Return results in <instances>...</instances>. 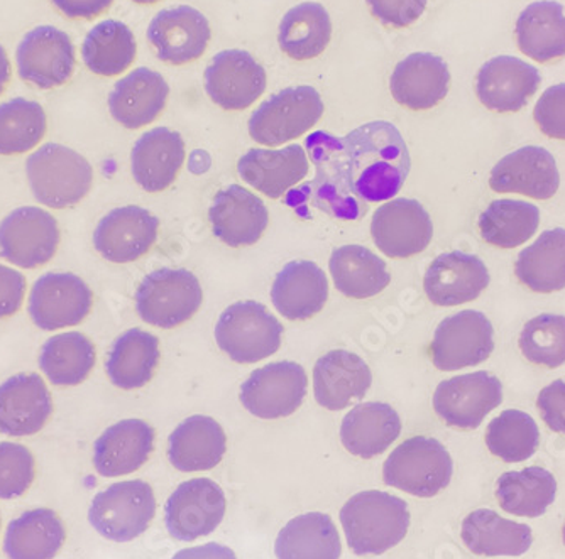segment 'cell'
Returning a JSON list of instances; mask_svg holds the SVG:
<instances>
[{"label": "cell", "mask_w": 565, "mask_h": 559, "mask_svg": "<svg viewBox=\"0 0 565 559\" xmlns=\"http://www.w3.org/2000/svg\"><path fill=\"white\" fill-rule=\"evenodd\" d=\"M355 198L384 202L398 195L408 178L412 161L405 139L393 123H364L341 138Z\"/></svg>", "instance_id": "1"}, {"label": "cell", "mask_w": 565, "mask_h": 559, "mask_svg": "<svg viewBox=\"0 0 565 559\" xmlns=\"http://www.w3.org/2000/svg\"><path fill=\"white\" fill-rule=\"evenodd\" d=\"M305 148L316 166V178L290 190L282 200L285 205L294 208L301 218H310L312 208L339 221L355 222L366 217L370 206L359 202L352 192L341 138L319 130L305 139Z\"/></svg>", "instance_id": "2"}, {"label": "cell", "mask_w": 565, "mask_h": 559, "mask_svg": "<svg viewBox=\"0 0 565 559\" xmlns=\"http://www.w3.org/2000/svg\"><path fill=\"white\" fill-rule=\"evenodd\" d=\"M341 524L354 555H383L405 539L408 504L386 492H359L342 507Z\"/></svg>", "instance_id": "3"}, {"label": "cell", "mask_w": 565, "mask_h": 559, "mask_svg": "<svg viewBox=\"0 0 565 559\" xmlns=\"http://www.w3.org/2000/svg\"><path fill=\"white\" fill-rule=\"evenodd\" d=\"M25 176L41 205L63 209L90 193L94 170L81 152L62 144L41 146L25 161Z\"/></svg>", "instance_id": "4"}, {"label": "cell", "mask_w": 565, "mask_h": 559, "mask_svg": "<svg viewBox=\"0 0 565 559\" xmlns=\"http://www.w3.org/2000/svg\"><path fill=\"white\" fill-rule=\"evenodd\" d=\"M452 459L434 438L415 437L392 451L383 465V481L415 497L430 498L449 487Z\"/></svg>", "instance_id": "5"}, {"label": "cell", "mask_w": 565, "mask_h": 559, "mask_svg": "<svg viewBox=\"0 0 565 559\" xmlns=\"http://www.w3.org/2000/svg\"><path fill=\"white\" fill-rule=\"evenodd\" d=\"M282 325L265 304L239 301L218 318L215 340L218 348L237 364H256L281 347Z\"/></svg>", "instance_id": "6"}, {"label": "cell", "mask_w": 565, "mask_h": 559, "mask_svg": "<svg viewBox=\"0 0 565 559\" xmlns=\"http://www.w3.org/2000/svg\"><path fill=\"white\" fill-rule=\"evenodd\" d=\"M202 301V286L186 269H158L146 276L136 291V310L142 322L164 330L189 322Z\"/></svg>", "instance_id": "7"}, {"label": "cell", "mask_w": 565, "mask_h": 559, "mask_svg": "<svg viewBox=\"0 0 565 559\" xmlns=\"http://www.w3.org/2000/svg\"><path fill=\"white\" fill-rule=\"evenodd\" d=\"M157 514V498L145 481H127L98 492L90 504L88 520L104 538L129 542L148 530Z\"/></svg>", "instance_id": "8"}, {"label": "cell", "mask_w": 565, "mask_h": 559, "mask_svg": "<svg viewBox=\"0 0 565 559\" xmlns=\"http://www.w3.org/2000/svg\"><path fill=\"white\" fill-rule=\"evenodd\" d=\"M323 116V101L316 88H285L263 101L249 119V135L263 146H281L300 138Z\"/></svg>", "instance_id": "9"}, {"label": "cell", "mask_w": 565, "mask_h": 559, "mask_svg": "<svg viewBox=\"0 0 565 559\" xmlns=\"http://www.w3.org/2000/svg\"><path fill=\"white\" fill-rule=\"evenodd\" d=\"M58 246V222L40 206L12 209L0 222V257L15 268H41L55 257Z\"/></svg>", "instance_id": "10"}, {"label": "cell", "mask_w": 565, "mask_h": 559, "mask_svg": "<svg viewBox=\"0 0 565 559\" xmlns=\"http://www.w3.org/2000/svg\"><path fill=\"white\" fill-rule=\"evenodd\" d=\"M94 292L72 272H47L31 289L30 311L34 325L44 332L81 325L90 313Z\"/></svg>", "instance_id": "11"}, {"label": "cell", "mask_w": 565, "mask_h": 559, "mask_svg": "<svg viewBox=\"0 0 565 559\" xmlns=\"http://www.w3.org/2000/svg\"><path fill=\"white\" fill-rule=\"evenodd\" d=\"M493 325L486 314L466 310L446 318L431 340V361L444 372L475 367L494 351Z\"/></svg>", "instance_id": "12"}, {"label": "cell", "mask_w": 565, "mask_h": 559, "mask_svg": "<svg viewBox=\"0 0 565 559\" xmlns=\"http://www.w3.org/2000/svg\"><path fill=\"white\" fill-rule=\"evenodd\" d=\"M308 379L297 362H276L250 374L241 387V402L259 419L288 418L303 405Z\"/></svg>", "instance_id": "13"}, {"label": "cell", "mask_w": 565, "mask_h": 559, "mask_svg": "<svg viewBox=\"0 0 565 559\" xmlns=\"http://www.w3.org/2000/svg\"><path fill=\"white\" fill-rule=\"evenodd\" d=\"M227 502L221 485L211 479L183 482L168 498L164 523L171 538L195 541L212 535L225 516Z\"/></svg>", "instance_id": "14"}, {"label": "cell", "mask_w": 565, "mask_h": 559, "mask_svg": "<svg viewBox=\"0 0 565 559\" xmlns=\"http://www.w3.org/2000/svg\"><path fill=\"white\" fill-rule=\"evenodd\" d=\"M503 401V386L490 372L479 370L439 384L434 409L446 424L459 430H476L486 416Z\"/></svg>", "instance_id": "15"}, {"label": "cell", "mask_w": 565, "mask_h": 559, "mask_svg": "<svg viewBox=\"0 0 565 559\" xmlns=\"http://www.w3.org/2000/svg\"><path fill=\"white\" fill-rule=\"evenodd\" d=\"M19 76L43 90L62 87L75 69V46L65 31L40 25L25 34L15 51Z\"/></svg>", "instance_id": "16"}, {"label": "cell", "mask_w": 565, "mask_h": 559, "mask_svg": "<svg viewBox=\"0 0 565 559\" xmlns=\"http://www.w3.org/2000/svg\"><path fill=\"white\" fill-rule=\"evenodd\" d=\"M371 235L384 256L406 259L427 249L434 237V225L417 200H392L374 212Z\"/></svg>", "instance_id": "17"}, {"label": "cell", "mask_w": 565, "mask_h": 559, "mask_svg": "<svg viewBox=\"0 0 565 559\" xmlns=\"http://www.w3.org/2000/svg\"><path fill=\"white\" fill-rule=\"evenodd\" d=\"M266 69L243 50H225L205 69V90L224 110H244L266 90Z\"/></svg>", "instance_id": "18"}, {"label": "cell", "mask_w": 565, "mask_h": 559, "mask_svg": "<svg viewBox=\"0 0 565 559\" xmlns=\"http://www.w3.org/2000/svg\"><path fill=\"white\" fill-rule=\"evenodd\" d=\"M211 36L207 18L189 6L158 12L148 28V40L158 58L174 66L199 60L207 50Z\"/></svg>", "instance_id": "19"}, {"label": "cell", "mask_w": 565, "mask_h": 559, "mask_svg": "<svg viewBox=\"0 0 565 559\" xmlns=\"http://www.w3.org/2000/svg\"><path fill=\"white\" fill-rule=\"evenodd\" d=\"M160 221L141 206H120L107 213L94 232V246L104 259L129 264L141 259L158 238Z\"/></svg>", "instance_id": "20"}, {"label": "cell", "mask_w": 565, "mask_h": 559, "mask_svg": "<svg viewBox=\"0 0 565 559\" xmlns=\"http://www.w3.org/2000/svg\"><path fill=\"white\" fill-rule=\"evenodd\" d=\"M497 193H519L535 200H548L561 186L554 155L544 148L526 146L500 159L490 176Z\"/></svg>", "instance_id": "21"}, {"label": "cell", "mask_w": 565, "mask_h": 559, "mask_svg": "<svg viewBox=\"0 0 565 559\" xmlns=\"http://www.w3.org/2000/svg\"><path fill=\"white\" fill-rule=\"evenodd\" d=\"M53 412L50 389L38 374H15L0 384V434L40 433Z\"/></svg>", "instance_id": "22"}, {"label": "cell", "mask_w": 565, "mask_h": 559, "mask_svg": "<svg viewBox=\"0 0 565 559\" xmlns=\"http://www.w3.org/2000/svg\"><path fill=\"white\" fill-rule=\"evenodd\" d=\"M490 281V271L479 257L447 252L430 264L424 289L428 300L437 307H459L478 300Z\"/></svg>", "instance_id": "23"}, {"label": "cell", "mask_w": 565, "mask_h": 559, "mask_svg": "<svg viewBox=\"0 0 565 559\" xmlns=\"http://www.w3.org/2000/svg\"><path fill=\"white\" fill-rule=\"evenodd\" d=\"M209 218L215 237L228 247L254 246L269 222L265 203L239 184L221 190L214 196Z\"/></svg>", "instance_id": "24"}, {"label": "cell", "mask_w": 565, "mask_h": 559, "mask_svg": "<svg viewBox=\"0 0 565 559\" xmlns=\"http://www.w3.org/2000/svg\"><path fill=\"white\" fill-rule=\"evenodd\" d=\"M541 73L535 66L515 58L498 56L478 73V97L486 109L494 112H519L541 87Z\"/></svg>", "instance_id": "25"}, {"label": "cell", "mask_w": 565, "mask_h": 559, "mask_svg": "<svg viewBox=\"0 0 565 559\" xmlns=\"http://www.w3.org/2000/svg\"><path fill=\"white\" fill-rule=\"evenodd\" d=\"M373 384L370 365L348 351H332L317 361L313 393L317 402L329 411H342L363 401Z\"/></svg>", "instance_id": "26"}, {"label": "cell", "mask_w": 565, "mask_h": 559, "mask_svg": "<svg viewBox=\"0 0 565 559\" xmlns=\"http://www.w3.org/2000/svg\"><path fill=\"white\" fill-rule=\"evenodd\" d=\"M154 450V430L141 419H124L107 428L94 447V465L107 479L141 469Z\"/></svg>", "instance_id": "27"}, {"label": "cell", "mask_w": 565, "mask_h": 559, "mask_svg": "<svg viewBox=\"0 0 565 559\" xmlns=\"http://www.w3.org/2000/svg\"><path fill=\"white\" fill-rule=\"evenodd\" d=\"M329 300V281L310 260L288 262L276 276L271 301L279 314L291 322H303L319 314Z\"/></svg>", "instance_id": "28"}, {"label": "cell", "mask_w": 565, "mask_h": 559, "mask_svg": "<svg viewBox=\"0 0 565 559\" xmlns=\"http://www.w3.org/2000/svg\"><path fill=\"white\" fill-rule=\"evenodd\" d=\"M185 163L182 136L167 127L145 132L131 152V170L136 183L149 193L167 190Z\"/></svg>", "instance_id": "29"}, {"label": "cell", "mask_w": 565, "mask_h": 559, "mask_svg": "<svg viewBox=\"0 0 565 559\" xmlns=\"http://www.w3.org/2000/svg\"><path fill=\"white\" fill-rule=\"evenodd\" d=\"M239 176L269 198L278 200L308 174V155L301 146L250 149L237 163Z\"/></svg>", "instance_id": "30"}, {"label": "cell", "mask_w": 565, "mask_h": 559, "mask_svg": "<svg viewBox=\"0 0 565 559\" xmlns=\"http://www.w3.org/2000/svg\"><path fill=\"white\" fill-rule=\"evenodd\" d=\"M170 87L158 72L138 68L114 85L109 110L126 129H141L163 112Z\"/></svg>", "instance_id": "31"}, {"label": "cell", "mask_w": 565, "mask_h": 559, "mask_svg": "<svg viewBox=\"0 0 565 559\" xmlns=\"http://www.w3.org/2000/svg\"><path fill=\"white\" fill-rule=\"evenodd\" d=\"M446 62L430 53H414L396 65L390 90L399 105L412 110L434 109L449 92Z\"/></svg>", "instance_id": "32"}, {"label": "cell", "mask_w": 565, "mask_h": 559, "mask_svg": "<svg viewBox=\"0 0 565 559\" xmlns=\"http://www.w3.org/2000/svg\"><path fill=\"white\" fill-rule=\"evenodd\" d=\"M227 451L222 426L209 416H190L177 426L168 440V459L180 472H205L215 469Z\"/></svg>", "instance_id": "33"}, {"label": "cell", "mask_w": 565, "mask_h": 559, "mask_svg": "<svg viewBox=\"0 0 565 559\" xmlns=\"http://www.w3.org/2000/svg\"><path fill=\"white\" fill-rule=\"evenodd\" d=\"M402 434L398 412L384 402L358 405L342 419L341 440L354 456L370 460L383 455Z\"/></svg>", "instance_id": "34"}, {"label": "cell", "mask_w": 565, "mask_h": 559, "mask_svg": "<svg viewBox=\"0 0 565 559\" xmlns=\"http://www.w3.org/2000/svg\"><path fill=\"white\" fill-rule=\"evenodd\" d=\"M460 538L478 556H522L533 542L532 527L478 509L462 520Z\"/></svg>", "instance_id": "35"}, {"label": "cell", "mask_w": 565, "mask_h": 559, "mask_svg": "<svg viewBox=\"0 0 565 559\" xmlns=\"http://www.w3.org/2000/svg\"><path fill=\"white\" fill-rule=\"evenodd\" d=\"M160 364V340L141 329L124 332L114 342L106 362L110 383L122 390L145 387Z\"/></svg>", "instance_id": "36"}, {"label": "cell", "mask_w": 565, "mask_h": 559, "mask_svg": "<svg viewBox=\"0 0 565 559\" xmlns=\"http://www.w3.org/2000/svg\"><path fill=\"white\" fill-rule=\"evenodd\" d=\"M275 551L278 559H341L342 545L332 517L310 513L279 530Z\"/></svg>", "instance_id": "37"}, {"label": "cell", "mask_w": 565, "mask_h": 559, "mask_svg": "<svg viewBox=\"0 0 565 559\" xmlns=\"http://www.w3.org/2000/svg\"><path fill=\"white\" fill-rule=\"evenodd\" d=\"M520 51L539 63L565 56V14L558 2H533L516 21Z\"/></svg>", "instance_id": "38"}, {"label": "cell", "mask_w": 565, "mask_h": 559, "mask_svg": "<svg viewBox=\"0 0 565 559\" xmlns=\"http://www.w3.org/2000/svg\"><path fill=\"white\" fill-rule=\"evenodd\" d=\"M329 268L338 291L354 300L376 297L392 282L386 262L363 246L333 250Z\"/></svg>", "instance_id": "39"}, {"label": "cell", "mask_w": 565, "mask_h": 559, "mask_svg": "<svg viewBox=\"0 0 565 559\" xmlns=\"http://www.w3.org/2000/svg\"><path fill=\"white\" fill-rule=\"evenodd\" d=\"M65 538V527L56 513L28 510L9 524L4 551L9 559H53Z\"/></svg>", "instance_id": "40"}, {"label": "cell", "mask_w": 565, "mask_h": 559, "mask_svg": "<svg viewBox=\"0 0 565 559\" xmlns=\"http://www.w3.org/2000/svg\"><path fill=\"white\" fill-rule=\"evenodd\" d=\"M332 21L319 2H303L290 9L279 24L278 43L285 55L297 62L317 58L329 46Z\"/></svg>", "instance_id": "41"}, {"label": "cell", "mask_w": 565, "mask_h": 559, "mask_svg": "<svg viewBox=\"0 0 565 559\" xmlns=\"http://www.w3.org/2000/svg\"><path fill=\"white\" fill-rule=\"evenodd\" d=\"M97 354L94 343L78 332L60 333L46 340L40 354V368L56 387H75L88 379Z\"/></svg>", "instance_id": "42"}, {"label": "cell", "mask_w": 565, "mask_h": 559, "mask_svg": "<svg viewBox=\"0 0 565 559\" xmlns=\"http://www.w3.org/2000/svg\"><path fill=\"white\" fill-rule=\"evenodd\" d=\"M557 482L541 466L507 472L498 479L497 498L504 513L519 517H541L554 504Z\"/></svg>", "instance_id": "43"}, {"label": "cell", "mask_w": 565, "mask_h": 559, "mask_svg": "<svg viewBox=\"0 0 565 559\" xmlns=\"http://www.w3.org/2000/svg\"><path fill=\"white\" fill-rule=\"evenodd\" d=\"M516 278L535 292L562 291L565 288V230L544 232L533 246L519 254Z\"/></svg>", "instance_id": "44"}, {"label": "cell", "mask_w": 565, "mask_h": 559, "mask_svg": "<svg viewBox=\"0 0 565 559\" xmlns=\"http://www.w3.org/2000/svg\"><path fill=\"white\" fill-rule=\"evenodd\" d=\"M136 37L124 22L116 19L98 22L82 44V58L98 76H119L136 60Z\"/></svg>", "instance_id": "45"}, {"label": "cell", "mask_w": 565, "mask_h": 559, "mask_svg": "<svg viewBox=\"0 0 565 559\" xmlns=\"http://www.w3.org/2000/svg\"><path fill=\"white\" fill-rule=\"evenodd\" d=\"M541 209L519 200H498L479 217L481 237L500 249H515L535 235Z\"/></svg>", "instance_id": "46"}, {"label": "cell", "mask_w": 565, "mask_h": 559, "mask_svg": "<svg viewBox=\"0 0 565 559\" xmlns=\"http://www.w3.org/2000/svg\"><path fill=\"white\" fill-rule=\"evenodd\" d=\"M46 127V114L38 101L18 97L0 104V155L33 151Z\"/></svg>", "instance_id": "47"}, {"label": "cell", "mask_w": 565, "mask_h": 559, "mask_svg": "<svg viewBox=\"0 0 565 559\" xmlns=\"http://www.w3.org/2000/svg\"><path fill=\"white\" fill-rule=\"evenodd\" d=\"M541 443V431L532 416L516 409H508L488 426V450L507 463H520L532 459Z\"/></svg>", "instance_id": "48"}, {"label": "cell", "mask_w": 565, "mask_h": 559, "mask_svg": "<svg viewBox=\"0 0 565 559\" xmlns=\"http://www.w3.org/2000/svg\"><path fill=\"white\" fill-rule=\"evenodd\" d=\"M520 348L532 364L557 368L565 364V316L541 314L523 326Z\"/></svg>", "instance_id": "49"}, {"label": "cell", "mask_w": 565, "mask_h": 559, "mask_svg": "<svg viewBox=\"0 0 565 559\" xmlns=\"http://www.w3.org/2000/svg\"><path fill=\"white\" fill-rule=\"evenodd\" d=\"M34 481V456L18 443H0V498L11 501L30 491Z\"/></svg>", "instance_id": "50"}, {"label": "cell", "mask_w": 565, "mask_h": 559, "mask_svg": "<svg viewBox=\"0 0 565 559\" xmlns=\"http://www.w3.org/2000/svg\"><path fill=\"white\" fill-rule=\"evenodd\" d=\"M536 126L541 127L547 138L565 141V85L547 88L541 100L536 101Z\"/></svg>", "instance_id": "51"}, {"label": "cell", "mask_w": 565, "mask_h": 559, "mask_svg": "<svg viewBox=\"0 0 565 559\" xmlns=\"http://www.w3.org/2000/svg\"><path fill=\"white\" fill-rule=\"evenodd\" d=\"M371 14L390 28H408L427 9L428 0H366Z\"/></svg>", "instance_id": "52"}, {"label": "cell", "mask_w": 565, "mask_h": 559, "mask_svg": "<svg viewBox=\"0 0 565 559\" xmlns=\"http://www.w3.org/2000/svg\"><path fill=\"white\" fill-rule=\"evenodd\" d=\"M536 408L541 411L545 424L554 433L565 434V383L555 380L542 389L536 399Z\"/></svg>", "instance_id": "53"}, {"label": "cell", "mask_w": 565, "mask_h": 559, "mask_svg": "<svg viewBox=\"0 0 565 559\" xmlns=\"http://www.w3.org/2000/svg\"><path fill=\"white\" fill-rule=\"evenodd\" d=\"M25 289L28 282L22 272L0 264V320L14 316L21 310Z\"/></svg>", "instance_id": "54"}, {"label": "cell", "mask_w": 565, "mask_h": 559, "mask_svg": "<svg viewBox=\"0 0 565 559\" xmlns=\"http://www.w3.org/2000/svg\"><path fill=\"white\" fill-rule=\"evenodd\" d=\"M62 14L70 19H90L104 14L114 0H51Z\"/></svg>", "instance_id": "55"}, {"label": "cell", "mask_w": 565, "mask_h": 559, "mask_svg": "<svg viewBox=\"0 0 565 559\" xmlns=\"http://www.w3.org/2000/svg\"><path fill=\"white\" fill-rule=\"evenodd\" d=\"M173 559H237V556L228 546L207 542L195 548L182 549Z\"/></svg>", "instance_id": "56"}, {"label": "cell", "mask_w": 565, "mask_h": 559, "mask_svg": "<svg viewBox=\"0 0 565 559\" xmlns=\"http://www.w3.org/2000/svg\"><path fill=\"white\" fill-rule=\"evenodd\" d=\"M9 79H11V62L4 46L0 44V95L4 94Z\"/></svg>", "instance_id": "57"}, {"label": "cell", "mask_w": 565, "mask_h": 559, "mask_svg": "<svg viewBox=\"0 0 565 559\" xmlns=\"http://www.w3.org/2000/svg\"><path fill=\"white\" fill-rule=\"evenodd\" d=\"M132 2H136V4L149 6L157 4V2H160V0H132Z\"/></svg>", "instance_id": "58"}, {"label": "cell", "mask_w": 565, "mask_h": 559, "mask_svg": "<svg viewBox=\"0 0 565 559\" xmlns=\"http://www.w3.org/2000/svg\"><path fill=\"white\" fill-rule=\"evenodd\" d=\"M562 541H564L565 545V524L564 527H562Z\"/></svg>", "instance_id": "59"}]
</instances>
